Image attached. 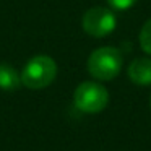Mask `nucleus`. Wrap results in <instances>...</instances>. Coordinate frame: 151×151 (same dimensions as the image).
Wrapping results in <instances>:
<instances>
[{
	"instance_id": "nucleus-6",
	"label": "nucleus",
	"mask_w": 151,
	"mask_h": 151,
	"mask_svg": "<svg viewBox=\"0 0 151 151\" xmlns=\"http://www.w3.org/2000/svg\"><path fill=\"white\" fill-rule=\"evenodd\" d=\"M21 86V75L10 63H0V89L2 91H17Z\"/></svg>"
},
{
	"instance_id": "nucleus-7",
	"label": "nucleus",
	"mask_w": 151,
	"mask_h": 151,
	"mask_svg": "<svg viewBox=\"0 0 151 151\" xmlns=\"http://www.w3.org/2000/svg\"><path fill=\"white\" fill-rule=\"evenodd\" d=\"M140 47L143 49V52L151 55V18L143 24L140 31Z\"/></svg>"
},
{
	"instance_id": "nucleus-1",
	"label": "nucleus",
	"mask_w": 151,
	"mask_h": 151,
	"mask_svg": "<svg viewBox=\"0 0 151 151\" xmlns=\"http://www.w3.org/2000/svg\"><path fill=\"white\" fill-rule=\"evenodd\" d=\"M122 65H124L122 52L115 47L109 46L93 50L91 55L88 57V63H86L89 75L99 81L114 80L120 73Z\"/></svg>"
},
{
	"instance_id": "nucleus-3",
	"label": "nucleus",
	"mask_w": 151,
	"mask_h": 151,
	"mask_svg": "<svg viewBox=\"0 0 151 151\" xmlns=\"http://www.w3.org/2000/svg\"><path fill=\"white\" fill-rule=\"evenodd\" d=\"M73 102L85 114H98L107 107L109 93L96 81H83L73 93Z\"/></svg>"
},
{
	"instance_id": "nucleus-8",
	"label": "nucleus",
	"mask_w": 151,
	"mask_h": 151,
	"mask_svg": "<svg viewBox=\"0 0 151 151\" xmlns=\"http://www.w3.org/2000/svg\"><path fill=\"white\" fill-rule=\"evenodd\" d=\"M107 2L115 10H128L130 7H133L137 4V0H107Z\"/></svg>"
},
{
	"instance_id": "nucleus-9",
	"label": "nucleus",
	"mask_w": 151,
	"mask_h": 151,
	"mask_svg": "<svg viewBox=\"0 0 151 151\" xmlns=\"http://www.w3.org/2000/svg\"><path fill=\"white\" fill-rule=\"evenodd\" d=\"M150 109H151V98H150Z\"/></svg>"
},
{
	"instance_id": "nucleus-5",
	"label": "nucleus",
	"mask_w": 151,
	"mask_h": 151,
	"mask_svg": "<svg viewBox=\"0 0 151 151\" xmlns=\"http://www.w3.org/2000/svg\"><path fill=\"white\" fill-rule=\"evenodd\" d=\"M128 78L140 86L151 85V59H135L128 65Z\"/></svg>"
},
{
	"instance_id": "nucleus-2",
	"label": "nucleus",
	"mask_w": 151,
	"mask_h": 151,
	"mask_svg": "<svg viewBox=\"0 0 151 151\" xmlns=\"http://www.w3.org/2000/svg\"><path fill=\"white\" fill-rule=\"evenodd\" d=\"M57 76V63L49 55H36L24 65L21 72V85L29 89H42L54 83Z\"/></svg>"
},
{
	"instance_id": "nucleus-4",
	"label": "nucleus",
	"mask_w": 151,
	"mask_h": 151,
	"mask_svg": "<svg viewBox=\"0 0 151 151\" xmlns=\"http://www.w3.org/2000/svg\"><path fill=\"white\" fill-rule=\"evenodd\" d=\"M117 18L112 13V10L104 7L89 8L81 20L83 31L93 37H104L115 29Z\"/></svg>"
}]
</instances>
